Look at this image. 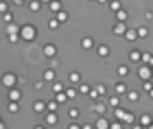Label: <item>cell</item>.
<instances>
[{
  "label": "cell",
  "mask_w": 153,
  "mask_h": 129,
  "mask_svg": "<svg viewBox=\"0 0 153 129\" xmlns=\"http://www.w3.org/2000/svg\"><path fill=\"white\" fill-rule=\"evenodd\" d=\"M149 96H151V99H153V87H151V90H149Z\"/></svg>",
  "instance_id": "f907efd6"
},
{
  "label": "cell",
  "mask_w": 153,
  "mask_h": 129,
  "mask_svg": "<svg viewBox=\"0 0 153 129\" xmlns=\"http://www.w3.org/2000/svg\"><path fill=\"white\" fill-rule=\"evenodd\" d=\"M13 2H16V4H24V0H13Z\"/></svg>",
  "instance_id": "c3c4849f"
},
{
  "label": "cell",
  "mask_w": 153,
  "mask_h": 129,
  "mask_svg": "<svg viewBox=\"0 0 153 129\" xmlns=\"http://www.w3.org/2000/svg\"><path fill=\"white\" fill-rule=\"evenodd\" d=\"M48 7H51V11H53V13L61 11V2H59V0H51V2H48Z\"/></svg>",
  "instance_id": "d6986e66"
},
{
  "label": "cell",
  "mask_w": 153,
  "mask_h": 129,
  "mask_svg": "<svg viewBox=\"0 0 153 129\" xmlns=\"http://www.w3.org/2000/svg\"><path fill=\"white\" fill-rule=\"evenodd\" d=\"M88 94H90V96H92L94 101H99L101 96H105V85H103V83H96L94 87H90V92H88Z\"/></svg>",
  "instance_id": "7a4b0ae2"
},
{
  "label": "cell",
  "mask_w": 153,
  "mask_h": 129,
  "mask_svg": "<svg viewBox=\"0 0 153 129\" xmlns=\"http://www.w3.org/2000/svg\"><path fill=\"white\" fill-rule=\"evenodd\" d=\"M68 129H81V125L76 123V120H72V123H70V127H68Z\"/></svg>",
  "instance_id": "7bdbcfd3"
},
{
  "label": "cell",
  "mask_w": 153,
  "mask_h": 129,
  "mask_svg": "<svg viewBox=\"0 0 153 129\" xmlns=\"http://www.w3.org/2000/svg\"><path fill=\"white\" fill-rule=\"evenodd\" d=\"M81 129H94V125H90V123H88V125H81Z\"/></svg>",
  "instance_id": "ee69618b"
},
{
  "label": "cell",
  "mask_w": 153,
  "mask_h": 129,
  "mask_svg": "<svg viewBox=\"0 0 153 129\" xmlns=\"http://www.w3.org/2000/svg\"><path fill=\"white\" fill-rule=\"evenodd\" d=\"M68 116H70L72 120H79V116H81V110H79V107H72V110L68 112Z\"/></svg>",
  "instance_id": "7402d4cb"
},
{
  "label": "cell",
  "mask_w": 153,
  "mask_h": 129,
  "mask_svg": "<svg viewBox=\"0 0 153 129\" xmlns=\"http://www.w3.org/2000/svg\"><path fill=\"white\" fill-rule=\"evenodd\" d=\"M44 79L46 81H55V68H48V70L44 72Z\"/></svg>",
  "instance_id": "f1b7e54d"
},
{
  "label": "cell",
  "mask_w": 153,
  "mask_h": 129,
  "mask_svg": "<svg viewBox=\"0 0 153 129\" xmlns=\"http://www.w3.org/2000/svg\"><path fill=\"white\" fill-rule=\"evenodd\" d=\"M123 37H125V39H129V42H134V39H138V33H136V31H131V29H127Z\"/></svg>",
  "instance_id": "ac0fdd59"
},
{
  "label": "cell",
  "mask_w": 153,
  "mask_h": 129,
  "mask_svg": "<svg viewBox=\"0 0 153 129\" xmlns=\"http://www.w3.org/2000/svg\"><path fill=\"white\" fill-rule=\"evenodd\" d=\"M151 87H153V83H151V79H149V81H144V83H142V90H144V92H149Z\"/></svg>",
  "instance_id": "ab89813d"
},
{
  "label": "cell",
  "mask_w": 153,
  "mask_h": 129,
  "mask_svg": "<svg viewBox=\"0 0 153 129\" xmlns=\"http://www.w3.org/2000/svg\"><path fill=\"white\" fill-rule=\"evenodd\" d=\"M144 129H153V123H151V125H149V127H144Z\"/></svg>",
  "instance_id": "f5cc1de1"
},
{
  "label": "cell",
  "mask_w": 153,
  "mask_h": 129,
  "mask_svg": "<svg viewBox=\"0 0 153 129\" xmlns=\"http://www.w3.org/2000/svg\"><path fill=\"white\" fill-rule=\"evenodd\" d=\"M59 110V103L57 101H51V103H46V112H57Z\"/></svg>",
  "instance_id": "d4e9b609"
},
{
  "label": "cell",
  "mask_w": 153,
  "mask_h": 129,
  "mask_svg": "<svg viewBox=\"0 0 153 129\" xmlns=\"http://www.w3.org/2000/svg\"><path fill=\"white\" fill-rule=\"evenodd\" d=\"M48 26H51V29H57V26H59V22H57V20H55V18H53V20H51V22H48Z\"/></svg>",
  "instance_id": "b9f144b4"
},
{
  "label": "cell",
  "mask_w": 153,
  "mask_h": 129,
  "mask_svg": "<svg viewBox=\"0 0 153 129\" xmlns=\"http://www.w3.org/2000/svg\"><path fill=\"white\" fill-rule=\"evenodd\" d=\"M127 96H129V101H134V103H136V101L140 99V94H138V90H127Z\"/></svg>",
  "instance_id": "4dcf8cb0"
},
{
  "label": "cell",
  "mask_w": 153,
  "mask_h": 129,
  "mask_svg": "<svg viewBox=\"0 0 153 129\" xmlns=\"http://www.w3.org/2000/svg\"><path fill=\"white\" fill-rule=\"evenodd\" d=\"M112 31H114V35H118V37H123V35H125V31H127V24H125V22H116Z\"/></svg>",
  "instance_id": "52a82bcc"
},
{
  "label": "cell",
  "mask_w": 153,
  "mask_h": 129,
  "mask_svg": "<svg viewBox=\"0 0 153 129\" xmlns=\"http://www.w3.org/2000/svg\"><path fill=\"white\" fill-rule=\"evenodd\" d=\"M18 35L22 39H26V42H33V39L37 37V31H35V26H33V24H24L22 29H20Z\"/></svg>",
  "instance_id": "6da1fadb"
},
{
  "label": "cell",
  "mask_w": 153,
  "mask_h": 129,
  "mask_svg": "<svg viewBox=\"0 0 153 129\" xmlns=\"http://www.w3.org/2000/svg\"><path fill=\"white\" fill-rule=\"evenodd\" d=\"M140 55H142L140 50H131V53H129V59H131L134 64H140Z\"/></svg>",
  "instance_id": "44dd1931"
},
{
  "label": "cell",
  "mask_w": 153,
  "mask_h": 129,
  "mask_svg": "<svg viewBox=\"0 0 153 129\" xmlns=\"http://www.w3.org/2000/svg\"><path fill=\"white\" fill-rule=\"evenodd\" d=\"M109 129H123V123L120 120H112V123H109Z\"/></svg>",
  "instance_id": "d590c367"
},
{
  "label": "cell",
  "mask_w": 153,
  "mask_h": 129,
  "mask_svg": "<svg viewBox=\"0 0 153 129\" xmlns=\"http://www.w3.org/2000/svg\"><path fill=\"white\" fill-rule=\"evenodd\" d=\"M55 101H57V103H59V105H64V103H66V101H68V96H66V94H64V92H59V94H57V96H55Z\"/></svg>",
  "instance_id": "836d02e7"
},
{
  "label": "cell",
  "mask_w": 153,
  "mask_h": 129,
  "mask_svg": "<svg viewBox=\"0 0 153 129\" xmlns=\"http://www.w3.org/2000/svg\"><path fill=\"white\" fill-rule=\"evenodd\" d=\"M131 129H144L142 125H138V123H134V125H131Z\"/></svg>",
  "instance_id": "f6af8a7d"
},
{
  "label": "cell",
  "mask_w": 153,
  "mask_h": 129,
  "mask_svg": "<svg viewBox=\"0 0 153 129\" xmlns=\"http://www.w3.org/2000/svg\"><path fill=\"white\" fill-rule=\"evenodd\" d=\"M90 110H92L96 116H105V110H107V105L103 103V101H96V103L90 105Z\"/></svg>",
  "instance_id": "3957f363"
},
{
  "label": "cell",
  "mask_w": 153,
  "mask_h": 129,
  "mask_svg": "<svg viewBox=\"0 0 153 129\" xmlns=\"http://www.w3.org/2000/svg\"><path fill=\"white\" fill-rule=\"evenodd\" d=\"M90 2H96V0H90Z\"/></svg>",
  "instance_id": "db71d44e"
},
{
  "label": "cell",
  "mask_w": 153,
  "mask_h": 129,
  "mask_svg": "<svg viewBox=\"0 0 153 129\" xmlns=\"http://www.w3.org/2000/svg\"><path fill=\"white\" fill-rule=\"evenodd\" d=\"M96 2H101V4H107V2H109V0H96Z\"/></svg>",
  "instance_id": "7dc6e473"
},
{
  "label": "cell",
  "mask_w": 153,
  "mask_h": 129,
  "mask_svg": "<svg viewBox=\"0 0 153 129\" xmlns=\"http://www.w3.org/2000/svg\"><path fill=\"white\" fill-rule=\"evenodd\" d=\"M79 92H81V94H88V92H90V85H88V83H79Z\"/></svg>",
  "instance_id": "8d00e7d4"
},
{
  "label": "cell",
  "mask_w": 153,
  "mask_h": 129,
  "mask_svg": "<svg viewBox=\"0 0 153 129\" xmlns=\"http://www.w3.org/2000/svg\"><path fill=\"white\" fill-rule=\"evenodd\" d=\"M0 11H7V4L4 2H0Z\"/></svg>",
  "instance_id": "bcb514c9"
},
{
  "label": "cell",
  "mask_w": 153,
  "mask_h": 129,
  "mask_svg": "<svg viewBox=\"0 0 153 129\" xmlns=\"http://www.w3.org/2000/svg\"><path fill=\"white\" fill-rule=\"evenodd\" d=\"M20 110V105H18V101H11V103H9V112H13V114H16Z\"/></svg>",
  "instance_id": "e575fe53"
},
{
  "label": "cell",
  "mask_w": 153,
  "mask_h": 129,
  "mask_svg": "<svg viewBox=\"0 0 153 129\" xmlns=\"http://www.w3.org/2000/svg\"><path fill=\"white\" fill-rule=\"evenodd\" d=\"M64 90H66L64 83H57V81H53V92H55V94H59V92H64Z\"/></svg>",
  "instance_id": "cb8c5ba5"
},
{
  "label": "cell",
  "mask_w": 153,
  "mask_h": 129,
  "mask_svg": "<svg viewBox=\"0 0 153 129\" xmlns=\"http://www.w3.org/2000/svg\"><path fill=\"white\" fill-rule=\"evenodd\" d=\"M114 90H116V94H123V92H127V85H125L123 81H118V83L114 85Z\"/></svg>",
  "instance_id": "484cf974"
},
{
  "label": "cell",
  "mask_w": 153,
  "mask_h": 129,
  "mask_svg": "<svg viewBox=\"0 0 153 129\" xmlns=\"http://www.w3.org/2000/svg\"><path fill=\"white\" fill-rule=\"evenodd\" d=\"M120 123H123V125H134V123H136V114L125 112V114H123V118H120Z\"/></svg>",
  "instance_id": "ba28073f"
},
{
  "label": "cell",
  "mask_w": 153,
  "mask_h": 129,
  "mask_svg": "<svg viewBox=\"0 0 153 129\" xmlns=\"http://www.w3.org/2000/svg\"><path fill=\"white\" fill-rule=\"evenodd\" d=\"M64 94L68 96V101H72V99H76V90H74V87H66V90H64Z\"/></svg>",
  "instance_id": "603a6c76"
},
{
  "label": "cell",
  "mask_w": 153,
  "mask_h": 129,
  "mask_svg": "<svg viewBox=\"0 0 153 129\" xmlns=\"http://www.w3.org/2000/svg\"><path fill=\"white\" fill-rule=\"evenodd\" d=\"M129 72H131V68H129L127 64H120V66H116V74H118V77H127Z\"/></svg>",
  "instance_id": "30bf717a"
},
{
  "label": "cell",
  "mask_w": 153,
  "mask_h": 129,
  "mask_svg": "<svg viewBox=\"0 0 153 129\" xmlns=\"http://www.w3.org/2000/svg\"><path fill=\"white\" fill-rule=\"evenodd\" d=\"M127 18H129V13L125 11V9H120V11H116V20H118V22H127Z\"/></svg>",
  "instance_id": "e0dca14e"
},
{
  "label": "cell",
  "mask_w": 153,
  "mask_h": 129,
  "mask_svg": "<svg viewBox=\"0 0 153 129\" xmlns=\"http://www.w3.org/2000/svg\"><path fill=\"white\" fill-rule=\"evenodd\" d=\"M9 90H11L9 92V101H20V92L16 90V87H9Z\"/></svg>",
  "instance_id": "f546056e"
},
{
  "label": "cell",
  "mask_w": 153,
  "mask_h": 129,
  "mask_svg": "<svg viewBox=\"0 0 153 129\" xmlns=\"http://www.w3.org/2000/svg\"><path fill=\"white\" fill-rule=\"evenodd\" d=\"M68 81H70V85H79V83H81V72L72 70V72H70V77H68Z\"/></svg>",
  "instance_id": "8fae6325"
},
{
  "label": "cell",
  "mask_w": 153,
  "mask_h": 129,
  "mask_svg": "<svg viewBox=\"0 0 153 129\" xmlns=\"http://www.w3.org/2000/svg\"><path fill=\"white\" fill-rule=\"evenodd\" d=\"M35 129H46V127L44 125H35Z\"/></svg>",
  "instance_id": "681fc988"
},
{
  "label": "cell",
  "mask_w": 153,
  "mask_h": 129,
  "mask_svg": "<svg viewBox=\"0 0 153 129\" xmlns=\"http://www.w3.org/2000/svg\"><path fill=\"white\" fill-rule=\"evenodd\" d=\"M107 105H109V107H120V99H118L116 94H114V96H109V99H107Z\"/></svg>",
  "instance_id": "ffe728a7"
},
{
  "label": "cell",
  "mask_w": 153,
  "mask_h": 129,
  "mask_svg": "<svg viewBox=\"0 0 153 129\" xmlns=\"http://www.w3.org/2000/svg\"><path fill=\"white\" fill-rule=\"evenodd\" d=\"M94 127L96 129H109V120L105 116H99V118H96V123H94Z\"/></svg>",
  "instance_id": "9c48e42d"
},
{
  "label": "cell",
  "mask_w": 153,
  "mask_h": 129,
  "mask_svg": "<svg viewBox=\"0 0 153 129\" xmlns=\"http://www.w3.org/2000/svg\"><path fill=\"white\" fill-rule=\"evenodd\" d=\"M39 2H44V4H48V2H51V0H39Z\"/></svg>",
  "instance_id": "816d5d0a"
},
{
  "label": "cell",
  "mask_w": 153,
  "mask_h": 129,
  "mask_svg": "<svg viewBox=\"0 0 153 129\" xmlns=\"http://www.w3.org/2000/svg\"><path fill=\"white\" fill-rule=\"evenodd\" d=\"M31 11H39V0H33V2H29Z\"/></svg>",
  "instance_id": "74e56055"
},
{
  "label": "cell",
  "mask_w": 153,
  "mask_h": 129,
  "mask_svg": "<svg viewBox=\"0 0 153 129\" xmlns=\"http://www.w3.org/2000/svg\"><path fill=\"white\" fill-rule=\"evenodd\" d=\"M107 4H109V9H112L114 13L123 9V2H120V0H109V2H107Z\"/></svg>",
  "instance_id": "2e32d148"
},
{
  "label": "cell",
  "mask_w": 153,
  "mask_h": 129,
  "mask_svg": "<svg viewBox=\"0 0 153 129\" xmlns=\"http://www.w3.org/2000/svg\"><path fill=\"white\" fill-rule=\"evenodd\" d=\"M33 110H35V112H46V103H44V101H35Z\"/></svg>",
  "instance_id": "4316f807"
},
{
  "label": "cell",
  "mask_w": 153,
  "mask_h": 129,
  "mask_svg": "<svg viewBox=\"0 0 153 129\" xmlns=\"http://www.w3.org/2000/svg\"><path fill=\"white\" fill-rule=\"evenodd\" d=\"M55 55H57V46H55V44H46V46H44V57L53 59Z\"/></svg>",
  "instance_id": "8992f818"
},
{
  "label": "cell",
  "mask_w": 153,
  "mask_h": 129,
  "mask_svg": "<svg viewBox=\"0 0 153 129\" xmlns=\"http://www.w3.org/2000/svg\"><path fill=\"white\" fill-rule=\"evenodd\" d=\"M55 20H57V22H66V20H68V11H64V9L57 11V18H55Z\"/></svg>",
  "instance_id": "83f0119b"
},
{
  "label": "cell",
  "mask_w": 153,
  "mask_h": 129,
  "mask_svg": "<svg viewBox=\"0 0 153 129\" xmlns=\"http://www.w3.org/2000/svg\"><path fill=\"white\" fill-rule=\"evenodd\" d=\"M59 2H61V0H59Z\"/></svg>",
  "instance_id": "11a10c76"
},
{
  "label": "cell",
  "mask_w": 153,
  "mask_h": 129,
  "mask_svg": "<svg viewBox=\"0 0 153 129\" xmlns=\"http://www.w3.org/2000/svg\"><path fill=\"white\" fill-rule=\"evenodd\" d=\"M123 114H125L123 107H114V120H120V118H123Z\"/></svg>",
  "instance_id": "d6a6232c"
},
{
  "label": "cell",
  "mask_w": 153,
  "mask_h": 129,
  "mask_svg": "<svg viewBox=\"0 0 153 129\" xmlns=\"http://www.w3.org/2000/svg\"><path fill=\"white\" fill-rule=\"evenodd\" d=\"M81 48H83V50L94 48V39H92V37H83V39H81Z\"/></svg>",
  "instance_id": "5bb4252c"
},
{
  "label": "cell",
  "mask_w": 153,
  "mask_h": 129,
  "mask_svg": "<svg viewBox=\"0 0 153 129\" xmlns=\"http://www.w3.org/2000/svg\"><path fill=\"white\" fill-rule=\"evenodd\" d=\"M96 53H99V57L105 59V57L109 55V46H107V44H99V46H96Z\"/></svg>",
  "instance_id": "4fadbf2b"
},
{
  "label": "cell",
  "mask_w": 153,
  "mask_h": 129,
  "mask_svg": "<svg viewBox=\"0 0 153 129\" xmlns=\"http://www.w3.org/2000/svg\"><path fill=\"white\" fill-rule=\"evenodd\" d=\"M2 20H4L7 24H11V22H13V13H4V16H2Z\"/></svg>",
  "instance_id": "f35d334b"
},
{
  "label": "cell",
  "mask_w": 153,
  "mask_h": 129,
  "mask_svg": "<svg viewBox=\"0 0 153 129\" xmlns=\"http://www.w3.org/2000/svg\"><path fill=\"white\" fill-rule=\"evenodd\" d=\"M138 77H140L142 81H149V79H151V66L140 64V68H138Z\"/></svg>",
  "instance_id": "277c9868"
},
{
  "label": "cell",
  "mask_w": 153,
  "mask_h": 129,
  "mask_svg": "<svg viewBox=\"0 0 153 129\" xmlns=\"http://www.w3.org/2000/svg\"><path fill=\"white\" fill-rule=\"evenodd\" d=\"M153 123V116H151V114H142V116H140V123H138V125H142V127H149Z\"/></svg>",
  "instance_id": "9a60e30c"
},
{
  "label": "cell",
  "mask_w": 153,
  "mask_h": 129,
  "mask_svg": "<svg viewBox=\"0 0 153 129\" xmlns=\"http://www.w3.org/2000/svg\"><path fill=\"white\" fill-rule=\"evenodd\" d=\"M20 29H18V26L16 24H9V29H7V33H18Z\"/></svg>",
  "instance_id": "60d3db41"
},
{
  "label": "cell",
  "mask_w": 153,
  "mask_h": 129,
  "mask_svg": "<svg viewBox=\"0 0 153 129\" xmlns=\"http://www.w3.org/2000/svg\"><path fill=\"white\" fill-rule=\"evenodd\" d=\"M16 81H18V77L13 72H7L4 77H2V83L7 85V87H16Z\"/></svg>",
  "instance_id": "5b68a950"
},
{
  "label": "cell",
  "mask_w": 153,
  "mask_h": 129,
  "mask_svg": "<svg viewBox=\"0 0 153 129\" xmlns=\"http://www.w3.org/2000/svg\"><path fill=\"white\" fill-rule=\"evenodd\" d=\"M57 120H59L57 112H46V125H57Z\"/></svg>",
  "instance_id": "7c38bea8"
},
{
  "label": "cell",
  "mask_w": 153,
  "mask_h": 129,
  "mask_svg": "<svg viewBox=\"0 0 153 129\" xmlns=\"http://www.w3.org/2000/svg\"><path fill=\"white\" fill-rule=\"evenodd\" d=\"M136 33H138V37H142V39H144V37H149V29H147V26H140V29H138Z\"/></svg>",
  "instance_id": "1f68e13d"
}]
</instances>
